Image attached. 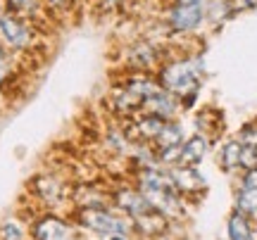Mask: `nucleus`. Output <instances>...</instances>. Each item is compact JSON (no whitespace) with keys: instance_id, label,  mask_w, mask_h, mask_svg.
I'll return each mask as SVG.
<instances>
[{"instance_id":"nucleus-1","label":"nucleus","mask_w":257,"mask_h":240,"mask_svg":"<svg viewBox=\"0 0 257 240\" xmlns=\"http://www.w3.org/2000/svg\"><path fill=\"white\" fill-rule=\"evenodd\" d=\"M202 67L200 62H174V65H167L160 72V86L172 95L179 98H193L198 91V76H200Z\"/></svg>"},{"instance_id":"nucleus-2","label":"nucleus","mask_w":257,"mask_h":240,"mask_svg":"<svg viewBox=\"0 0 257 240\" xmlns=\"http://www.w3.org/2000/svg\"><path fill=\"white\" fill-rule=\"evenodd\" d=\"M76 221L81 223L83 228H88V231H93V233H100V235H107V238L114 235V233L128 235V231L136 228V221L114 216L112 212L102 209V207H81Z\"/></svg>"},{"instance_id":"nucleus-3","label":"nucleus","mask_w":257,"mask_h":240,"mask_svg":"<svg viewBox=\"0 0 257 240\" xmlns=\"http://www.w3.org/2000/svg\"><path fill=\"white\" fill-rule=\"evenodd\" d=\"M34 240H76V233L62 219H57V216H43L34 226Z\"/></svg>"},{"instance_id":"nucleus-4","label":"nucleus","mask_w":257,"mask_h":240,"mask_svg":"<svg viewBox=\"0 0 257 240\" xmlns=\"http://www.w3.org/2000/svg\"><path fill=\"white\" fill-rule=\"evenodd\" d=\"M205 17V10H202L200 3L195 5H176L169 15V24L174 31H191L202 22Z\"/></svg>"},{"instance_id":"nucleus-5","label":"nucleus","mask_w":257,"mask_h":240,"mask_svg":"<svg viewBox=\"0 0 257 240\" xmlns=\"http://www.w3.org/2000/svg\"><path fill=\"white\" fill-rule=\"evenodd\" d=\"M0 27H3V38H5V43H10V48L29 46L31 31L22 19H17L15 15H0Z\"/></svg>"},{"instance_id":"nucleus-6","label":"nucleus","mask_w":257,"mask_h":240,"mask_svg":"<svg viewBox=\"0 0 257 240\" xmlns=\"http://www.w3.org/2000/svg\"><path fill=\"white\" fill-rule=\"evenodd\" d=\"M143 110L148 114H157V117H162V119H172L179 110V102L174 100V95L172 93H167L165 88H160L155 91L153 95H148L143 98Z\"/></svg>"},{"instance_id":"nucleus-7","label":"nucleus","mask_w":257,"mask_h":240,"mask_svg":"<svg viewBox=\"0 0 257 240\" xmlns=\"http://www.w3.org/2000/svg\"><path fill=\"white\" fill-rule=\"evenodd\" d=\"M114 204L119 207V209H124V212H128L134 219L136 216H143V214H150L155 212L150 204H148V200L141 195V190H117L114 193Z\"/></svg>"},{"instance_id":"nucleus-8","label":"nucleus","mask_w":257,"mask_h":240,"mask_svg":"<svg viewBox=\"0 0 257 240\" xmlns=\"http://www.w3.org/2000/svg\"><path fill=\"white\" fill-rule=\"evenodd\" d=\"M207 138L205 136H193V138L184 140V145H181V164L184 166H193L202 162L205 155H207Z\"/></svg>"},{"instance_id":"nucleus-9","label":"nucleus","mask_w":257,"mask_h":240,"mask_svg":"<svg viewBox=\"0 0 257 240\" xmlns=\"http://www.w3.org/2000/svg\"><path fill=\"white\" fill-rule=\"evenodd\" d=\"M172 181H174L176 190H186V193H191V190H198L205 185V178H202L193 166H179L172 171Z\"/></svg>"},{"instance_id":"nucleus-10","label":"nucleus","mask_w":257,"mask_h":240,"mask_svg":"<svg viewBox=\"0 0 257 240\" xmlns=\"http://www.w3.org/2000/svg\"><path fill=\"white\" fill-rule=\"evenodd\" d=\"M112 107L117 112H121V114H134L136 110L143 107V100L138 95H134L128 88L121 86V88H117V91L112 93Z\"/></svg>"},{"instance_id":"nucleus-11","label":"nucleus","mask_w":257,"mask_h":240,"mask_svg":"<svg viewBox=\"0 0 257 240\" xmlns=\"http://www.w3.org/2000/svg\"><path fill=\"white\" fill-rule=\"evenodd\" d=\"M34 190L46 202H55V200L62 197V183L57 181L55 176H38L36 181H34Z\"/></svg>"},{"instance_id":"nucleus-12","label":"nucleus","mask_w":257,"mask_h":240,"mask_svg":"<svg viewBox=\"0 0 257 240\" xmlns=\"http://www.w3.org/2000/svg\"><path fill=\"white\" fill-rule=\"evenodd\" d=\"M169 119H162V117H157V114H146V117H141L136 121V133L141 136L143 140H155L160 136V131L165 129V124Z\"/></svg>"},{"instance_id":"nucleus-13","label":"nucleus","mask_w":257,"mask_h":240,"mask_svg":"<svg viewBox=\"0 0 257 240\" xmlns=\"http://www.w3.org/2000/svg\"><path fill=\"white\" fill-rule=\"evenodd\" d=\"M155 143L160 145V150L181 145V143H184V131H181V126H179V124H174V121H167L165 129L160 131V136L155 138Z\"/></svg>"},{"instance_id":"nucleus-14","label":"nucleus","mask_w":257,"mask_h":240,"mask_svg":"<svg viewBox=\"0 0 257 240\" xmlns=\"http://www.w3.org/2000/svg\"><path fill=\"white\" fill-rule=\"evenodd\" d=\"M229 238L231 240H252V228L243 212H233L229 219Z\"/></svg>"},{"instance_id":"nucleus-15","label":"nucleus","mask_w":257,"mask_h":240,"mask_svg":"<svg viewBox=\"0 0 257 240\" xmlns=\"http://www.w3.org/2000/svg\"><path fill=\"white\" fill-rule=\"evenodd\" d=\"M124 88H128L134 95H138V98L143 100L148 95H153L155 91H160L162 86H157V83L153 81V79H148V76H131V79H126Z\"/></svg>"},{"instance_id":"nucleus-16","label":"nucleus","mask_w":257,"mask_h":240,"mask_svg":"<svg viewBox=\"0 0 257 240\" xmlns=\"http://www.w3.org/2000/svg\"><path fill=\"white\" fill-rule=\"evenodd\" d=\"M240 152H243V143L240 140H229L221 148V166L224 169H233L240 164Z\"/></svg>"},{"instance_id":"nucleus-17","label":"nucleus","mask_w":257,"mask_h":240,"mask_svg":"<svg viewBox=\"0 0 257 240\" xmlns=\"http://www.w3.org/2000/svg\"><path fill=\"white\" fill-rule=\"evenodd\" d=\"M131 60H134V65L136 67H150V65H155L157 53H155V48L153 46L141 43V46H136L134 50H131Z\"/></svg>"},{"instance_id":"nucleus-18","label":"nucleus","mask_w":257,"mask_h":240,"mask_svg":"<svg viewBox=\"0 0 257 240\" xmlns=\"http://www.w3.org/2000/svg\"><path fill=\"white\" fill-rule=\"evenodd\" d=\"M236 204H238V212L243 214L257 212V188H243L236 197Z\"/></svg>"},{"instance_id":"nucleus-19","label":"nucleus","mask_w":257,"mask_h":240,"mask_svg":"<svg viewBox=\"0 0 257 240\" xmlns=\"http://www.w3.org/2000/svg\"><path fill=\"white\" fill-rule=\"evenodd\" d=\"M0 240H24V231L17 221H5L0 226Z\"/></svg>"},{"instance_id":"nucleus-20","label":"nucleus","mask_w":257,"mask_h":240,"mask_svg":"<svg viewBox=\"0 0 257 240\" xmlns=\"http://www.w3.org/2000/svg\"><path fill=\"white\" fill-rule=\"evenodd\" d=\"M245 171L250 169H257V148H250V145H243V152H240V164Z\"/></svg>"},{"instance_id":"nucleus-21","label":"nucleus","mask_w":257,"mask_h":240,"mask_svg":"<svg viewBox=\"0 0 257 240\" xmlns=\"http://www.w3.org/2000/svg\"><path fill=\"white\" fill-rule=\"evenodd\" d=\"M181 145H184V143H181ZM181 145L162 148L160 150V162H162V164H176V162H181Z\"/></svg>"},{"instance_id":"nucleus-22","label":"nucleus","mask_w":257,"mask_h":240,"mask_svg":"<svg viewBox=\"0 0 257 240\" xmlns=\"http://www.w3.org/2000/svg\"><path fill=\"white\" fill-rule=\"evenodd\" d=\"M240 140H243V145L257 148V124H250V126L240 131Z\"/></svg>"},{"instance_id":"nucleus-23","label":"nucleus","mask_w":257,"mask_h":240,"mask_svg":"<svg viewBox=\"0 0 257 240\" xmlns=\"http://www.w3.org/2000/svg\"><path fill=\"white\" fill-rule=\"evenodd\" d=\"M243 188H257V169H250V171H245Z\"/></svg>"},{"instance_id":"nucleus-24","label":"nucleus","mask_w":257,"mask_h":240,"mask_svg":"<svg viewBox=\"0 0 257 240\" xmlns=\"http://www.w3.org/2000/svg\"><path fill=\"white\" fill-rule=\"evenodd\" d=\"M8 3L17 10H31V3H34V0H8Z\"/></svg>"},{"instance_id":"nucleus-25","label":"nucleus","mask_w":257,"mask_h":240,"mask_svg":"<svg viewBox=\"0 0 257 240\" xmlns=\"http://www.w3.org/2000/svg\"><path fill=\"white\" fill-rule=\"evenodd\" d=\"M10 74V67H8V60H5V57L0 55V83L5 81V76Z\"/></svg>"},{"instance_id":"nucleus-26","label":"nucleus","mask_w":257,"mask_h":240,"mask_svg":"<svg viewBox=\"0 0 257 240\" xmlns=\"http://www.w3.org/2000/svg\"><path fill=\"white\" fill-rule=\"evenodd\" d=\"M48 3H50V5H55V8H62V5H67L69 0H48Z\"/></svg>"},{"instance_id":"nucleus-27","label":"nucleus","mask_w":257,"mask_h":240,"mask_svg":"<svg viewBox=\"0 0 257 240\" xmlns=\"http://www.w3.org/2000/svg\"><path fill=\"white\" fill-rule=\"evenodd\" d=\"M195 3H200V0H179V5H195Z\"/></svg>"},{"instance_id":"nucleus-28","label":"nucleus","mask_w":257,"mask_h":240,"mask_svg":"<svg viewBox=\"0 0 257 240\" xmlns=\"http://www.w3.org/2000/svg\"><path fill=\"white\" fill-rule=\"evenodd\" d=\"M0 41H5V38H3V27H0Z\"/></svg>"}]
</instances>
